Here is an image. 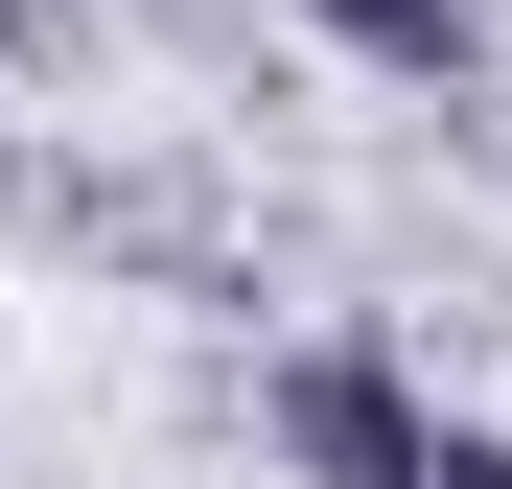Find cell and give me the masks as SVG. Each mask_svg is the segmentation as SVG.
<instances>
[{
	"label": "cell",
	"instance_id": "obj_1",
	"mask_svg": "<svg viewBox=\"0 0 512 489\" xmlns=\"http://www.w3.org/2000/svg\"><path fill=\"white\" fill-rule=\"evenodd\" d=\"M419 420H443V396H419L373 326H303V350L256 373V443H280V489H419Z\"/></svg>",
	"mask_w": 512,
	"mask_h": 489
},
{
	"label": "cell",
	"instance_id": "obj_2",
	"mask_svg": "<svg viewBox=\"0 0 512 489\" xmlns=\"http://www.w3.org/2000/svg\"><path fill=\"white\" fill-rule=\"evenodd\" d=\"M303 24L350 70H396V94H466V70H489V0H303Z\"/></svg>",
	"mask_w": 512,
	"mask_h": 489
},
{
	"label": "cell",
	"instance_id": "obj_3",
	"mask_svg": "<svg viewBox=\"0 0 512 489\" xmlns=\"http://www.w3.org/2000/svg\"><path fill=\"white\" fill-rule=\"evenodd\" d=\"M419 489H512V420H419Z\"/></svg>",
	"mask_w": 512,
	"mask_h": 489
},
{
	"label": "cell",
	"instance_id": "obj_4",
	"mask_svg": "<svg viewBox=\"0 0 512 489\" xmlns=\"http://www.w3.org/2000/svg\"><path fill=\"white\" fill-rule=\"evenodd\" d=\"M24 47H70V0H0V70H24Z\"/></svg>",
	"mask_w": 512,
	"mask_h": 489
}]
</instances>
